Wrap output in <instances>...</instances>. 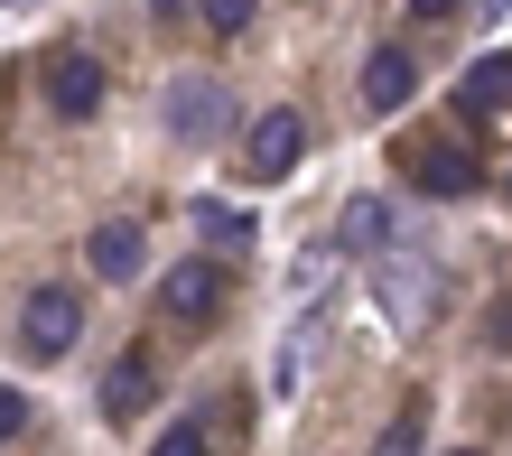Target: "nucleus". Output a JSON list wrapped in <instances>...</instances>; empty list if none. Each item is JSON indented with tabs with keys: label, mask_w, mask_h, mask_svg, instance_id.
I'll use <instances>...</instances> for the list:
<instances>
[{
	"label": "nucleus",
	"mask_w": 512,
	"mask_h": 456,
	"mask_svg": "<svg viewBox=\"0 0 512 456\" xmlns=\"http://www.w3.org/2000/svg\"><path fill=\"white\" fill-rule=\"evenodd\" d=\"M373 308H382V326L419 336V326L438 317V261H429V252H410V242H391V252L373 261Z\"/></svg>",
	"instance_id": "f257e3e1"
},
{
	"label": "nucleus",
	"mask_w": 512,
	"mask_h": 456,
	"mask_svg": "<svg viewBox=\"0 0 512 456\" xmlns=\"http://www.w3.org/2000/svg\"><path fill=\"white\" fill-rule=\"evenodd\" d=\"M159 121H168L177 149L224 140V131H233V84H224V75H177L168 94H159Z\"/></svg>",
	"instance_id": "f03ea898"
},
{
	"label": "nucleus",
	"mask_w": 512,
	"mask_h": 456,
	"mask_svg": "<svg viewBox=\"0 0 512 456\" xmlns=\"http://www.w3.org/2000/svg\"><path fill=\"white\" fill-rule=\"evenodd\" d=\"M38 94L56 121H94L103 112V66H94V47H75V38H56L38 56Z\"/></svg>",
	"instance_id": "7ed1b4c3"
},
{
	"label": "nucleus",
	"mask_w": 512,
	"mask_h": 456,
	"mask_svg": "<svg viewBox=\"0 0 512 456\" xmlns=\"http://www.w3.org/2000/svg\"><path fill=\"white\" fill-rule=\"evenodd\" d=\"M84 336V298L75 289H28V308H19V354L28 363H56V354H75Z\"/></svg>",
	"instance_id": "20e7f679"
},
{
	"label": "nucleus",
	"mask_w": 512,
	"mask_h": 456,
	"mask_svg": "<svg viewBox=\"0 0 512 456\" xmlns=\"http://www.w3.org/2000/svg\"><path fill=\"white\" fill-rule=\"evenodd\" d=\"M298 159H308V121H298L289 103H280V112H261L252 131H243V177H261V187H280Z\"/></svg>",
	"instance_id": "39448f33"
},
{
	"label": "nucleus",
	"mask_w": 512,
	"mask_h": 456,
	"mask_svg": "<svg viewBox=\"0 0 512 456\" xmlns=\"http://www.w3.org/2000/svg\"><path fill=\"white\" fill-rule=\"evenodd\" d=\"M224 261H168V289H159V308L168 317H187V326H215L224 317Z\"/></svg>",
	"instance_id": "423d86ee"
},
{
	"label": "nucleus",
	"mask_w": 512,
	"mask_h": 456,
	"mask_svg": "<svg viewBox=\"0 0 512 456\" xmlns=\"http://www.w3.org/2000/svg\"><path fill=\"white\" fill-rule=\"evenodd\" d=\"M401 168L419 196H475V149H457V140H410Z\"/></svg>",
	"instance_id": "0eeeda50"
},
{
	"label": "nucleus",
	"mask_w": 512,
	"mask_h": 456,
	"mask_svg": "<svg viewBox=\"0 0 512 456\" xmlns=\"http://www.w3.org/2000/svg\"><path fill=\"white\" fill-rule=\"evenodd\" d=\"M410 94H419V56H410V47H373V56H364V112L391 121Z\"/></svg>",
	"instance_id": "6e6552de"
},
{
	"label": "nucleus",
	"mask_w": 512,
	"mask_h": 456,
	"mask_svg": "<svg viewBox=\"0 0 512 456\" xmlns=\"http://www.w3.org/2000/svg\"><path fill=\"white\" fill-rule=\"evenodd\" d=\"M391 233H401L391 196H354L345 215H336V252H391Z\"/></svg>",
	"instance_id": "1a4fd4ad"
},
{
	"label": "nucleus",
	"mask_w": 512,
	"mask_h": 456,
	"mask_svg": "<svg viewBox=\"0 0 512 456\" xmlns=\"http://www.w3.org/2000/svg\"><path fill=\"white\" fill-rule=\"evenodd\" d=\"M84 261H94V280H140V224H94V242H84Z\"/></svg>",
	"instance_id": "9d476101"
},
{
	"label": "nucleus",
	"mask_w": 512,
	"mask_h": 456,
	"mask_svg": "<svg viewBox=\"0 0 512 456\" xmlns=\"http://www.w3.org/2000/svg\"><path fill=\"white\" fill-rule=\"evenodd\" d=\"M149 391H159L149 354H122V363L103 373V410H112V419H140V410H149Z\"/></svg>",
	"instance_id": "9b49d317"
},
{
	"label": "nucleus",
	"mask_w": 512,
	"mask_h": 456,
	"mask_svg": "<svg viewBox=\"0 0 512 456\" xmlns=\"http://www.w3.org/2000/svg\"><path fill=\"white\" fill-rule=\"evenodd\" d=\"M149 456H215V410H177Z\"/></svg>",
	"instance_id": "f8f14e48"
},
{
	"label": "nucleus",
	"mask_w": 512,
	"mask_h": 456,
	"mask_svg": "<svg viewBox=\"0 0 512 456\" xmlns=\"http://www.w3.org/2000/svg\"><path fill=\"white\" fill-rule=\"evenodd\" d=\"M503 94H512V47L485 56V66H466V84H457V103H466V112H494Z\"/></svg>",
	"instance_id": "ddd939ff"
},
{
	"label": "nucleus",
	"mask_w": 512,
	"mask_h": 456,
	"mask_svg": "<svg viewBox=\"0 0 512 456\" xmlns=\"http://www.w3.org/2000/svg\"><path fill=\"white\" fill-rule=\"evenodd\" d=\"M419 447H429V401H410V410L373 438V456H419Z\"/></svg>",
	"instance_id": "4468645a"
},
{
	"label": "nucleus",
	"mask_w": 512,
	"mask_h": 456,
	"mask_svg": "<svg viewBox=\"0 0 512 456\" xmlns=\"http://www.w3.org/2000/svg\"><path fill=\"white\" fill-rule=\"evenodd\" d=\"M336 261H345L336 242H317V252H298V270H289V289H298V298H326V280H336Z\"/></svg>",
	"instance_id": "2eb2a0df"
},
{
	"label": "nucleus",
	"mask_w": 512,
	"mask_h": 456,
	"mask_svg": "<svg viewBox=\"0 0 512 456\" xmlns=\"http://www.w3.org/2000/svg\"><path fill=\"white\" fill-rule=\"evenodd\" d=\"M196 233L224 242V252H243V242H252V215H233V205H196Z\"/></svg>",
	"instance_id": "dca6fc26"
},
{
	"label": "nucleus",
	"mask_w": 512,
	"mask_h": 456,
	"mask_svg": "<svg viewBox=\"0 0 512 456\" xmlns=\"http://www.w3.org/2000/svg\"><path fill=\"white\" fill-rule=\"evenodd\" d=\"M196 19L215 28V38H243V28L261 19V0H196Z\"/></svg>",
	"instance_id": "f3484780"
},
{
	"label": "nucleus",
	"mask_w": 512,
	"mask_h": 456,
	"mask_svg": "<svg viewBox=\"0 0 512 456\" xmlns=\"http://www.w3.org/2000/svg\"><path fill=\"white\" fill-rule=\"evenodd\" d=\"M485 345L512 354V298H494V308H485Z\"/></svg>",
	"instance_id": "a211bd4d"
},
{
	"label": "nucleus",
	"mask_w": 512,
	"mask_h": 456,
	"mask_svg": "<svg viewBox=\"0 0 512 456\" xmlns=\"http://www.w3.org/2000/svg\"><path fill=\"white\" fill-rule=\"evenodd\" d=\"M19 429H28V401H19V391H0V447H10Z\"/></svg>",
	"instance_id": "6ab92c4d"
},
{
	"label": "nucleus",
	"mask_w": 512,
	"mask_h": 456,
	"mask_svg": "<svg viewBox=\"0 0 512 456\" xmlns=\"http://www.w3.org/2000/svg\"><path fill=\"white\" fill-rule=\"evenodd\" d=\"M410 10H419V19H447V10H457V0H410Z\"/></svg>",
	"instance_id": "aec40b11"
},
{
	"label": "nucleus",
	"mask_w": 512,
	"mask_h": 456,
	"mask_svg": "<svg viewBox=\"0 0 512 456\" xmlns=\"http://www.w3.org/2000/svg\"><path fill=\"white\" fill-rule=\"evenodd\" d=\"M149 10H159V19H177V10H196V0H149Z\"/></svg>",
	"instance_id": "412c9836"
},
{
	"label": "nucleus",
	"mask_w": 512,
	"mask_h": 456,
	"mask_svg": "<svg viewBox=\"0 0 512 456\" xmlns=\"http://www.w3.org/2000/svg\"><path fill=\"white\" fill-rule=\"evenodd\" d=\"M447 456H475V447H447Z\"/></svg>",
	"instance_id": "4be33fe9"
},
{
	"label": "nucleus",
	"mask_w": 512,
	"mask_h": 456,
	"mask_svg": "<svg viewBox=\"0 0 512 456\" xmlns=\"http://www.w3.org/2000/svg\"><path fill=\"white\" fill-rule=\"evenodd\" d=\"M0 10H10V0H0Z\"/></svg>",
	"instance_id": "5701e85b"
}]
</instances>
